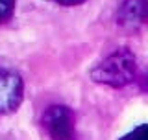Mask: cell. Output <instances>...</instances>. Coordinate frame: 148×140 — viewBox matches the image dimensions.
Segmentation results:
<instances>
[{
    "mask_svg": "<svg viewBox=\"0 0 148 140\" xmlns=\"http://www.w3.org/2000/svg\"><path fill=\"white\" fill-rule=\"evenodd\" d=\"M43 125L52 140H76L74 113L67 105H50L43 114Z\"/></svg>",
    "mask_w": 148,
    "mask_h": 140,
    "instance_id": "obj_2",
    "label": "cell"
},
{
    "mask_svg": "<svg viewBox=\"0 0 148 140\" xmlns=\"http://www.w3.org/2000/svg\"><path fill=\"white\" fill-rule=\"evenodd\" d=\"M120 140H148V124H143L139 127L132 129V131L126 133Z\"/></svg>",
    "mask_w": 148,
    "mask_h": 140,
    "instance_id": "obj_5",
    "label": "cell"
},
{
    "mask_svg": "<svg viewBox=\"0 0 148 140\" xmlns=\"http://www.w3.org/2000/svg\"><path fill=\"white\" fill-rule=\"evenodd\" d=\"M135 74H137L135 55L128 48H119L111 52L108 57H104L91 70V79L106 87L122 88L133 83Z\"/></svg>",
    "mask_w": 148,
    "mask_h": 140,
    "instance_id": "obj_1",
    "label": "cell"
},
{
    "mask_svg": "<svg viewBox=\"0 0 148 140\" xmlns=\"http://www.w3.org/2000/svg\"><path fill=\"white\" fill-rule=\"evenodd\" d=\"M148 18V0H124L119 7L117 22L124 30H137Z\"/></svg>",
    "mask_w": 148,
    "mask_h": 140,
    "instance_id": "obj_4",
    "label": "cell"
},
{
    "mask_svg": "<svg viewBox=\"0 0 148 140\" xmlns=\"http://www.w3.org/2000/svg\"><path fill=\"white\" fill-rule=\"evenodd\" d=\"M50 2H56V4H61V6H78V4L85 2V0H50Z\"/></svg>",
    "mask_w": 148,
    "mask_h": 140,
    "instance_id": "obj_7",
    "label": "cell"
},
{
    "mask_svg": "<svg viewBox=\"0 0 148 140\" xmlns=\"http://www.w3.org/2000/svg\"><path fill=\"white\" fill-rule=\"evenodd\" d=\"M24 96V83L17 72L0 67V114H11L18 109Z\"/></svg>",
    "mask_w": 148,
    "mask_h": 140,
    "instance_id": "obj_3",
    "label": "cell"
},
{
    "mask_svg": "<svg viewBox=\"0 0 148 140\" xmlns=\"http://www.w3.org/2000/svg\"><path fill=\"white\" fill-rule=\"evenodd\" d=\"M15 9V0H0V24L9 20Z\"/></svg>",
    "mask_w": 148,
    "mask_h": 140,
    "instance_id": "obj_6",
    "label": "cell"
}]
</instances>
